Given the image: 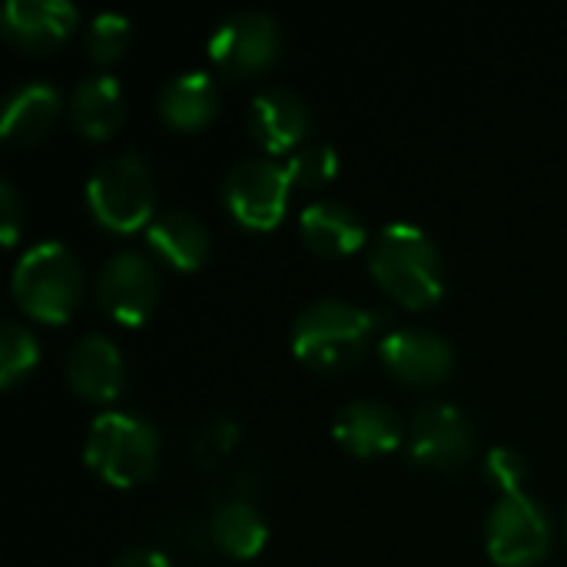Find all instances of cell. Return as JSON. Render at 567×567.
I'll return each mask as SVG.
<instances>
[{"label":"cell","instance_id":"6da1fadb","mask_svg":"<svg viewBox=\"0 0 567 567\" xmlns=\"http://www.w3.org/2000/svg\"><path fill=\"white\" fill-rule=\"evenodd\" d=\"M369 272L389 299L415 312L445 296V259L432 236L412 223H392L372 239Z\"/></svg>","mask_w":567,"mask_h":567},{"label":"cell","instance_id":"7a4b0ae2","mask_svg":"<svg viewBox=\"0 0 567 567\" xmlns=\"http://www.w3.org/2000/svg\"><path fill=\"white\" fill-rule=\"evenodd\" d=\"M375 326V312L355 302L319 299L299 312L292 326V352L312 372H342L365 355Z\"/></svg>","mask_w":567,"mask_h":567},{"label":"cell","instance_id":"3957f363","mask_svg":"<svg viewBox=\"0 0 567 567\" xmlns=\"http://www.w3.org/2000/svg\"><path fill=\"white\" fill-rule=\"evenodd\" d=\"M13 302L37 322L63 326L83 302V269L70 246L37 243L13 266Z\"/></svg>","mask_w":567,"mask_h":567},{"label":"cell","instance_id":"277c9868","mask_svg":"<svg viewBox=\"0 0 567 567\" xmlns=\"http://www.w3.org/2000/svg\"><path fill=\"white\" fill-rule=\"evenodd\" d=\"M83 462L113 488H136L159 468V435L133 412H103L93 419Z\"/></svg>","mask_w":567,"mask_h":567},{"label":"cell","instance_id":"5b68a950","mask_svg":"<svg viewBox=\"0 0 567 567\" xmlns=\"http://www.w3.org/2000/svg\"><path fill=\"white\" fill-rule=\"evenodd\" d=\"M86 206L96 226L130 236L150 229L156 213V179L140 153H116L96 163L86 179Z\"/></svg>","mask_w":567,"mask_h":567},{"label":"cell","instance_id":"8992f818","mask_svg":"<svg viewBox=\"0 0 567 567\" xmlns=\"http://www.w3.org/2000/svg\"><path fill=\"white\" fill-rule=\"evenodd\" d=\"M282 53V27L266 10H233L209 33V60L229 80L262 76Z\"/></svg>","mask_w":567,"mask_h":567},{"label":"cell","instance_id":"52a82bcc","mask_svg":"<svg viewBox=\"0 0 567 567\" xmlns=\"http://www.w3.org/2000/svg\"><path fill=\"white\" fill-rule=\"evenodd\" d=\"M485 545L498 567H535L551 551V518L532 495H505L485 522Z\"/></svg>","mask_w":567,"mask_h":567},{"label":"cell","instance_id":"ba28073f","mask_svg":"<svg viewBox=\"0 0 567 567\" xmlns=\"http://www.w3.org/2000/svg\"><path fill=\"white\" fill-rule=\"evenodd\" d=\"M289 189L292 183L282 163L243 159L223 179V203L239 226L252 233H269L286 219Z\"/></svg>","mask_w":567,"mask_h":567},{"label":"cell","instance_id":"9c48e42d","mask_svg":"<svg viewBox=\"0 0 567 567\" xmlns=\"http://www.w3.org/2000/svg\"><path fill=\"white\" fill-rule=\"evenodd\" d=\"M96 299L120 326H143L159 306V272L136 249L113 252L96 272Z\"/></svg>","mask_w":567,"mask_h":567},{"label":"cell","instance_id":"30bf717a","mask_svg":"<svg viewBox=\"0 0 567 567\" xmlns=\"http://www.w3.org/2000/svg\"><path fill=\"white\" fill-rule=\"evenodd\" d=\"M475 455V429L468 415L449 402H432L409 422V458L422 468L458 472Z\"/></svg>","mask_w":567,"mask_h":567},{"label":"cell","instance_id":"8fae6325","mask_svg":"<svg viewBox=\"0 0 567 567\" xmlns=\"http://www.w3.org/2000/svg\"><path fill=\"white\" fill-rule=\"evenodd\" d=\"M379 359L385 372L412 389L442 385L455 369V349L445 336L432 329H395L379 342Z\"/></svg>","mask_w":567,"mask_h":567},{"label":"cell","instance_id":"7c38bea8","mask_svg":"<svg viewBox=\"0 0 567 567\" xmlns=\"http://www.w3.org/2000/svg\"><path fill=\"white\" fill-rule=\"evenodd\" d=\"M76 7L70 0H10L3 7V37L20 53H53L76 30Z\"/></svg>","mask_w":567,"mask_h":567},{"label":"cell","instance_id":"4fadbf2b","mask_svg":"<svg viewBox=\"0 0 567 567\" xmlns=\"http://www.w3.org/2000/svg\"><path fill=\"white\" fill-rule=\"evenodd\" d=\"M309 126H312L309 106L289 86H266L249 103V133L272 156L296 153L306 143Z\"/></svg>","mask_w":567,"mask_h":567},{"label":"cell","instance_id":"5bb4252c","mask_svg":"<svg viewBox=\"0 0 567 567\" xmlns=\"http://www.w3.org/2000/svg\"><path fill=\"white\" fill-rule=\"evenodd\" d=\"M66 382L80 399L96 402V405L120 399L126 385V365H123L116 342L100 332L76 339L66 355Z\"/></svg>","mask_w":567,"mask_h":567},{"label":"cell","instance_id":"9a60e30c","mask_svg":"<svg viewBox=\"0 0 567 567\" xmlns=\"http://www.w3.org/2000/svg\"><path fill=\"white\" fill-rule=\"evenodd\" d=\"M332 439L355 458H382L402 445L405 429H402L399 412L389 409L385 402L359 399V402H349L336 415Z\"/></svg>","mask_w":567,"mask_h":567},{"label":"cell","instance_id":"2e32d148","mask_svg":"<svg viewBox=\"0 0 567 567\" xmlns=\"http://www.w3.org/2000/svg\"><path fill=\"white\" fill-rule=\"evenodd\" d=\"M63 110L60 90L47 80L20 83L7 93L3 113H0V136L10 146H33L47 140V133L56 126Z\"/></svg>","mask_w":567,"mask_h":567},{"label":"cell","instance_id":"e0dca14e","mask_svg":"<svg viewBox=\"0 0 567 567\" xmlns=\"http://www.w3.org/2000/svg\"><path fill=\"white\" fill-rule=\"evenodd\" d=\"M66 110H70L73 130L83 140L103 143L126 120V93H123V86H120L116 76H110V73H90V76H83L73 86Z\"/></svg>","mask_w":567,"mask_h":567},{"label":"cell","instance_id":"ac0fdd59","mask_svg":"<svg viewBox=\"0 0 567 567\" xmlns=\"http://www.w3.org/2000/svg\"><path fill=\"white\" fill-rule=\"evenodd\" d=\"M156 113L169 130H179V133L206 130L219 113V90L213 76L203 70L176 73L159 86Z\"/></svg>","mask_w":567,"mask_h":567},{"label":"cell","instance_id":"d6986e66","mask_svg":"<svg viewBox=\"0 0 567 567\" xmlns=\"http://www.w3.org/2000/svg\"><path fill=\"white\" fill-rule=\"evenodd\" d=\"M299 233H302V243L316 256H326V259L352 256L369 243L362 216L352 206L336 203V199H319L306 206L299 216Z\"/></svg>","mask_w":567,"mask_h":567},{"label":"cell","instance_id":"ffe728a7","mask_svg":"<svg viewBox=\"0 0 567 567\" xmlns=\"http://www.w3.org/2000/svg\"><path fill=\"white\" fill-rule=\"evenodd\" d=\"M146 246L153 259L176 272H196L209 256V233L203 219L186 209H169L156 216L146 229Z\"/></svg>","mask_w":567,"mask_h":567},{"label":"cell","instance_id":"44dd1931","mask_svg":"<svg viewBox=\"0 0 567 567\" xmlns=\"http://www.w3.org/2000/svg\"><path fill=\"white\" fill-rule=\"evenodd\" d=\"M209 538L213 545L236 561H252L266 542H269V525L262 518V512L249 502H226L213 512L209 522Z\"/></svg>","mask_w":567,"mask_h":567},{"label":"cell","instance_id":"7402d4cb","mask_svg":"<svg viewBox=\"0 0 567 567\" xmlns=\"http://www.w3.org/2000/svg\"><path fill=\"white\" fill-rule=\"evenodd\" d=\"M37 362H40L37 336L23 322L7 319L0 329V385L3 389L20 385L37 369Z\"/></svg>","mask_w":567,"mask_h":567},{"label":"cell","instance_id":"603a6c76","mask_svg":"<svg viewBox=\"0 0 567 567\" xmlns=\"http://www.w3.org/2000/svg\"><path fill=\"white\" fill-rule=\"evenodd\" d=\"M130 40H133V23L123 13H96L83 33L86 56L96 66H110L123 60V53L130 50Z\"/></svg>","mask_w":567,"mask_h":567},{"label":"cell","instance_id":"cb8c5ba5","mask_svg":"<svg viewBox=\"0 0 567 567\" xmlns=\"http://www.w3.org/2000/svg\"><path fill=\"white\" fill-rule=\"evenodd\" d=\"M286 173L292 186L322 189L339 176V156L329 143H302L296 153L286 156Z\"/></svg>","mask_w":567,"mask_h":567},{"label":"cell","instance_id":"d4e9b609","mask_svg":"<svg viewBox=\"0 0 567 567\" xmlns=\"http://www.w3.org/2000/svg\"><path fill=\"white\" fill-rule=\"evenodd\" d=\"M525 475H528V462H525L522 452L498 445V449H492V452L485 455V478H488V485H492L502 498H505V495H518Z\"/></svg>","mask_w":567,"mask_h":567},{"label":"cell","instance_id":"484cf974","mask_svg":"<svg viewBox=\"0 0 567 567\" xmlns=\"http://www.w3.org/2000/svg\"><path fill=\"white\" fill-rule=\"evenodd\" d=\"M0 223H3V246H13L27 226V206L10 179L0 183Z\"/></svg>","mask_w":567,"mask_h":567},{"label":"cell","instance_id":"4316f807","mask_svg":"<svg viewBox=\"0 0 567 567\" xmlns=\"http://www.w3.org/2000/svg\"><path fill=\"white\" fill-rule=\"evenodd\" d=\"M110 567H169V561H166V555H159L153 548H130Z\"/></svg>","mask_w":567,"mask_h":567},{"label":"cell","instance_id":"83f0119b","mask_svg":"<svg viewBox=\"0 0 567 567\" xmlns=\"http://www.w3.org/2000/svg\"><path fill=\"white\" fill-rule=\"evenodd\" d=\"M565 538H567V518H565Z\"/></svg>","mask_w":567,"mask_h":567}]
</instances>
